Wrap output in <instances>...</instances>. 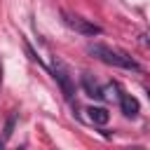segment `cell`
I'll return each mask as SVG.
<instances>
[{"label": "cell", "mask_w": 150, "mask_h": 150, "mask_svg": "<svg viewBox=\"0 0 150 150\" xmlns=\"http://www.w3.org/2000/svg\"><path fill=\"white\" fill-rule=\"evenodd\" d=\"M87 52H89L94 59H98V61H103V63H108V66L124 68V70H141V66H138L131 56H127L124 52H117V49H112V47H108V45H103V42L89 45Z\"/></svg>", "instance_id": "1"}, {"label": "cell", "mask_w": 150, "mask_h": 150, "mask_svg": "<svg viewBox=\"0 0 150 150\" xmlns=\"http://www.w3.org/2000/svg\"><path fill=\"white\" fill-rule=\"evenodd\" d=\"M52 75H54V80L59 82V87H61L63 96H66L68 101H73V96H75V82H73L70 68L66 66V61H63V59H59V56H54V59H52Z\"/></svg>", "instance_id": "2"}, {"label": "cell", "mask_w": 150, "mask_h": 150, "mask_svg": "<svg viewBox=\"0 0 150 150\" xmlns=\"http://www.w3.org/2000/svg\"><path fill=\"white\" fill-rule=\"evenodd\" d=\"M63 21L70 30H75L80 35H101V26H96V23H91L77 14H63Z\"/></svg>", "instance_id": "3"}, {"label": "cell", "mask_w": 150, "mask_h": 150, "mask_svg": "<svg viewBox=\"0 0 150 150\" xmlns=\"http://www.w3.org/2000/svg\"><path fill=\"white\" fill-rule=\"evenodd\" d=\"M82 89H84V94H87V96H91V98H96V101H103V98H105V94H103L101 84L94 80V75H91V73H82Z\"/></svg>", "instance_id": "4"}, {"label": "cell", "mask_w": 150, "mask_h": 150, "mask_svg": "<svg viewBox=\"0 0 150 150\" xmlns=\"http://www.w3.org/2000/svg\"><path fill=\"white\" fill-rule=\"evenodd\" d=\"M120 105H122V112H124L127 117H136L138 110H141L138 101H136L131 94H127V91H120Z\"/></svg>", "instance_id": "5"}, {"label": "cell", "mask_w": 150, "mask_h": 150, "mask_svg": "<svg viewBox=\"0 0 150 150\" xmlns=\"http://www.w3.org/2000/svg\"><path fill=\"white\" fill-rule=\"evenodd\" d=\"M87 112H89V120H91L94 124H98V127L108 124V120H110V112H108L105 108H101V105H91Z\"/></svg>", "instance_id": "6"}, {"label": "cell", "mask_w": 150, "mask_h": 150, "mask_svg": "<svg viewBox=\"0 0 150 150\" xmlns=\"http://www.w3.org/2000/svg\"><path fill=\"white\" fill-rule=\"evenodd\" d=\"M14 124H16V112H9L7 115V120H5V129H2V136H0V148L12 138V134H14Z\"/></svg>", "instance_id": "7"}, {"label": "cell", "mask_w": 150, "mask_h": 150, "mask_svg": "<svg viewBox=\"0 0 150 150\" xmlns=\"http://www.w3.org/2000/svg\"><path fill=\"white\" fill-rule=\"evenodd\" d=\"M26 52H28V56H30V59H33V61H35V63H40V66H42V59H40V56H38V54H35V52H33V47H30V45H28V42H26Z\"/></svg>", "instance_id": "8"}, {"label": "cell", "mask_w": 150, "mask_h": 150, "mask_svg": "<svg viewBox=\"0 0 150 150\" xmlns=\"http://www.w3.org/2000/svg\"><path fill=\"white\" fill-rule=\"evenodd\" d=\"M141 45H143L145 49H150V30H143V33H141Z\"/></svg>", "instance_id": "9"}, {"label": "cell", "mask_w": 150, "mask_h": 150, "mask_svg": "<svg viewBox=\"0 0 150 150\" xmlns=\"http://www.w3.org/2000/svg\"><path fill=\"white\" fill-rule=\"evenodd\" d=\"M0 75H2V68H0Z\"/></svg>", "instance_id": "10"}]
</instances>
